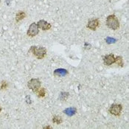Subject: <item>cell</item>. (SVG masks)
<instances>
[{"label": "cell", "instance_id": "6da1fadb", "mask_svg": "<svg viewBox=\"0 0 129 129\" xmlns=\"http://www.w3.org/2000/svg\"><path fill=\"white\" fill-rule=\"evenodd\" d=\"M29 52H32L33 55L37 59H43L47 55V49L44 47H39V46H32L30 47Z\"/></svg>", "mask_w": 129, "mask_h": 129}, {"label": "cell", "instance_id": "7a4b0ae2", "mask_svg": "<svg viewBox=\"0 0 129 129\" xmlns=\"http://www.w3.org/2000/svg\"><path fill=\"white\" fill-rule=\"evenodd\" d=\"M107 27L113 30H117L119 27V21L115 15H109L106 18Z\"/></svg>", "mask_w": 129, "mask_h": 129}, {"label": "cell", "instance_id": "3957f363", "mask_svg": "<svg viewBox=\"0 0 129 129\" xmlns=\"http://www.w3.org/2000/svg\"><path fill=\"white\" fill-rule=\"evenodd\" d=\"M27 86L33 92H37L41 86V83L37 78H32L27 83Z\"/></svg>", "mask_w": 129, "mask_h": 129}, {"label": "cell", "instance_id": "277c9868", "mask_svg": "<svg viewBox=\"0 0 129 129\" xmlns=\"http://www.w3.org/2000/svg\"><path fill=\"white\" fill-rule=\"evenodd\" d=\"M39 28L37 23L33 22L30 25L27 32V34L30 37H35L39 34Z\"/></svg>", "mask_w": 129, "mask_h": 129}, {"label": "cell", "instance_id": "5b68a950", "mask_svg": "<svg viewBox=\"0 0 129 129\" xmlns=\"http://www.w3.org/2000/svg\"><path fill=\"white\" fill-rule=\"evenodd\" d=\"M122 110V106L121 104H118V103H114L112 104L109 108V112L111 114L114 115V116H119L121 114Z\"/></svg>", "mask_w": 129, "mask_h": 129}, {"label": "cell", "instance_id": "8992f818", "mask_svg": "<svg viewBox=\"0 0 129 129\" xmlns=\"http://www.w3.org/2000/svg\"><path fill=\"white\" fill-rule=\"evenodd\" d=\"M116 57L114 54H109L103 57V63L106 66H111L115 63Z\"/></svg>", "mask_w": 129, "mask_h": 129}, {"label": "cell", "instance_id": "52a82bcc", "mask_svg": "<svg viewBox=\"0 0 129 129\" xmlns=\"http://www.w3.org/2000/svg\"><path fill=\"white\" fill-rule=\"evenodd\" d=\"M100 26V21L98 19H94L89 21L87 24V27L91 30H96Z\"/></svg>", "mask_w": 129, "mask_h": 129}, {"label": "cell", "instance_id": "ba28073f", "mask_svg": "<svg viewBox=\"0 0 129 129\" xmlns=\"http://www.w3.org/2000/svg\"><path fill=\"white\" fill-rule=\"evenodd\" d=\"M38 26H39V28L41 29L42 30L45 31V30H49L51 29L52 27V25L51 24H50L49 22L46 21L45 20H40L38 21L37 23Z\"/></svg>", "mask_w": 129, "mask_h": 129}, {"label": "cell", "instance_id": "9c48e42d", "mask_svg": "<svg viewBox=\"0 0 129 129\" xmlns=\"http://www.w3.org/2000/svg\"><path fill=\"white\" fill-rule=\"evenodd\" d=\"M69 74L68 70H65V69H57L53 72V75L55 77H65L66 75H67Z\"/></svg>", "mask_w": 129, "mask_h": 129}, {"label": "cell", "instance_id": "30bf717a", "mask_svg": "<svg viewBox=\"0 0 129 129\" xmlns=\"http://www.w3.org/2000/svg\"><path fill=\"white\" fill-rule=\"evenodd\" d=\"M63 113L66 114L67 116L69 117H72L73 115H75L77 113V109L75 107H70V108H67L63 111Z\"/></svg>", "mask_w": 129, "mask_h": 129}, {"label": "cell", "instance_id": "8fae6325", "mask_svg": "<svg viewBox=\"0 0 129 129\" xmlns=\"http://www.w3.org/2000/svg\"><path fill=\"white\" fill-rule=\"evenodd\" d=\"M26 17V13L24 11H19L16 15V22H19L21 20L24 19Z\"/></svg>", "mask_w": 129, "mask_h": 129}, {"label": "cell", "instance_id": "7c38bea8", "mask_svg": "<svg viewBox=\"0 0 129 129\" xmlns=\"http://www.w3.org/2000/svg\"><path fill=\"white\" fill-rule=\"evenodd\" d=\"M52 122L57 125H59V124H61L63 122V119H62V117L60 116L55 115L52 117Z\"/></svg>", "mask_w": 129, "mask_h": 129}, {"label": "cell", "instance_id": "4fadbf2b", "mask_svg": "<svg viewBox=\"0 0 129 129\" xmlns=\"http://www.w3.org/2000/svg\"><path fill=\"white\" fill-rule=\"evenodd\" d=\"M37 94H38V96L39 98H44L46 96V94H47V91L46 89L44 88H40L39 91H37Z\"/></svg>", "mask_w": 129, "mask_h": 129}, {"label": "cell", "instance_id": "5bb4252c", "mask_svg": "<svg viewBox=\"0 0 129 129\" xmlns=\"http://www.w3.org/2000/svg\"><path fill=\"white\" fill-rule=\"evenodd\" d=\"M69 92H65V91H62L60 94V99L62 101H66L67 98H69Z\"/></svg>", "mask_w": 129, "mask_h": 129}, {"label": "cell", "instance_id": "9a60e30c", "mask_svg": "<svg viewBox=\"0 0 129 129\" xmlns=\"http://www.w3.org/2000/svg\"><path fill=\"white\" fill-rule=\"evenodd\" d=\"M115 63H116L118 66H119L120 67H122L124 66V63H123L122 57H121V56H117V57H116Z\"/></svg>", "mask_w": 129, "mask_h": 129}, {"label": "cell", "instance_id": "2e32d148", "mask_svg": "<svg viewBox=\"0 0 129 129\" xmlns=\"http://www.w3.org/2000/svg\"><path fill=\"white\" fill-rule=\"evenodd\" d=\"M7 86H8L7 82L2 81V83H1V86H0V89H7Z\"/></svg>", "mask_w": 129, "mask_h": 129}, {"label": "cell", "instance_id": "e0dca14e", "mask_svg": "<svg viewBox=\"0 0 129 129\" xmlns=\"http://www.w3.org/2000/svg\"><path fill=\"white\" fill-rule=\"evenodd\" d=\"M106 42L108 44H111V43H114L116 41V39H111V38L108 37V38L106 39Z\"/></svg>", "mask_w": 129, "mask_h": 129}, {"label": "cell", "instance_id": "ac0fdd59", "mask_svg": "<svg viewBox=\"0 0 129 129\" xmlns=\"http://www.w3.org/2000/svg\"><path fill=\"white\" fill-rule=\"evenodd\" d=\"M44 128H52L51 126H46V127H44Z\"/></svg>", "mask_w": 129, "mask_h": 129}, {"label": "cell", "instance_id": "d6986e66", "mask_svg": "<svg viewBox=\"0 0 129 129\" xmlns=\"http://www.w3.org/2000/svg\"><path fill=\"white\" fill-rule=\"evenodd\" d=\"M1 111H2V108L0 107V112H1Z\"/></svg>", "mask_w": 129, "mask_h": 129}, {"label": "cell", "instance_id": "ffe728a7", "mask_svg": "<svg viewBox=\"0 0 129 129\" xmlns=\"http://www.w3.org/2000/svg\"><path fill=\"white\" fill-rule=\"evenodd\" d=\"M0 2H1V0H0Z\"/></svg>", "mask_w": 129, "mask_h": 129}]
</instances>
